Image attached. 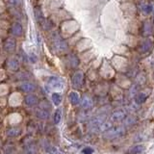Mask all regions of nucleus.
Returning a JSON list of instances; mask_svg holds the SVG:
<instances>
[{
  "mask_svg": "<svg viewBox=\"0 0 154 154\" xmlns=\"http://www.w3.org/2000/svg\"><path fill=\"white\" fill-rule=\"evenodd\" d=\"M52 43H53V47H54L58 52H64L67 49V43L66 42L64 38L56 32L52 34Z\"/></svg>",
  "mask_w": 154,
  "mask_h": 154,
  "instance_id": "f257e3e1",
  "label": "nucleus"
},
{
  "mask_svg": "<svg viewBox=\"0 0 154 154\" xmlns=\"http://www.w3.org/2000/svg\"><path fill=\"white\" fill-rule=\"evenodd\" d=\"M124 134V128L122 126H117V127H111L108 130H106L103 138L105 140H114L119 136Z\"/></svg>",
  "mask_w": 154,
  "mask_h": 154,
  "instance_id": "f03ea898",
  "label": "nucleus"
},
{
  "mask_svg": "<svg viewBox=\"0 0 154 154\" xmlns=\"http://www.w3.org/2000/svg\"><path fill=\"white\" fill-rule=\"evenodd\" d=\"M16 46H17V42L14 38H8L4 41L3 42V49L4 51H6L7 53H12L16 50Z\"/></svg>",
  "mask_w": 154,
  "mask_h": 154,
  "instance_id": "7ed1b4c3",
  "label": "nucleus"
},
{
  "mask_svg": "<svg viewBox=\"0 0 154 154\" xmlns=\"http://www.w3.org/2000/svg\"><path fill=\"white\" fill-rule=\"evenodd\" d=\"M83 79H84V74L82 71H76L72 76V86L74 88H80L83 84Z\"/></svg>",
  "mask_w": 154,
  "mask_h": 154,
  "instance_id": "20e7f679",
  "label": "nucleus"
},
{
  "mask_svg": "<svg viewBox=\"0 0 154 154\" xmlns=\"http://www.w3.org/2000/svg\"><path fill=\"white\" fill-rule=\"evenodd\" d=\"M152 48V42L149 40V38H146L143 42H141V45L139 46V51L142 53V54H146L149 51L151 50Z\"/></svg>",
  "mask_w": 154,
  "mask_h": 154,
  "instance_id": "39448f33",
  "label": "nucleus"
},
{
  "mask_svg": "<svg viewBox=\"0 0 154 154\" xmlns=\"http://www.w3.org/2000/svg\"><path fill=\"white\" fill-rule=\"evenodd\" d=\"M48 85H49L51 88H55V89L63 88V82L61 81L60 78H58V77H50V78L48 79Z\"/></svg>",
  "mask_w": 154,
  "mask_h": 154,
  "instance_id": "423d86ee",
  "label": "nucleus"
},
{
  "mask_svg": "<svg viewBox=\"0 0 154 154\" xmlns=\"http://www.w3.org/2000/svg\"><path fill=\"white\" fill-rule=\"evenodd\" d=\"M24 102H25V104L27 106H29V107H33V106H35L38 104V97L36 95L34 94H28L25 96V98H24Z\"/></svg>",
  "mask_w": 154,
  "mask_h": 154,
  "instance_id": "0eeeda50",
  "label": "nucleus"
},
{
  "mask_svg": "<svg viewBox=\"0 0 154 154\" xmlns=\"http://www.w3.org/2000/svg\"><path fill=\"white\" fill-rule=\"evenodd\" d=\"M22 32H23V29L21 24H19L18 22L14 23L12 27H11V33L13 34L14 36L16 37H20L22 35Z\"/></svg>",
  "mask_w": 154,
  "mask_h": 154,
  "instance_id": "6e6552de",
  "label": "nucleus"
},
{
  "mask_svg": "<svg viewBox=\"0 0 154 154\" xmlns=\"http://www.w3.org/2000/svg\"><path fill=\"white\" fill-rule=\"evenodd\" d=\"M34 14H35V18L38 23H40V25L42 26L43 22H45L46 20V18L43 17V14L41 11V9L38 7H36L35 9H34Z\"/></svg>",
  "mask_w": 154,
  "mask_h": 154,
  "instance_id": "1a4fd4ad",
  "label": "nucleus"
},
{
  "mask_svg": "<svg viewBox=\"0 0 154 154\" xmlns=\"http://www.w3.org/2000/svg\"><path fill=\"white\" fill-rule=\"evenodd\" d=\"M152 33V26L148 21H144L142 26V35L143 37H148Z\"/></svg>",
  "mask_w": 154,
  "mask_h": 154,
  "instance_id": "9d476101",
  "label": "nucleus"
},
{
  "mask_svg": "<svg viewBox=\"0 0 154 154\" xmlns=\"http://www.w3.org/2000/svg\"><path fill=\"white\" fill-rule=\"evenodd\" d=\"M81 107L83 109H90L93 107L94 102H93V99H91L90 96L88 95H85L83 99L81 100Z\"/></svg>",
  "mask_w": 154,
  "mask_h": 154,
  "instance_id": "9b49d317",
  "label": "nucleus"
},
{
  "mask_svg": "<svg viewBox=\"0 0 154 154\" xmlns=\"http://www.w3.org/2000/svg\"><path fill=\"white\" fill-rule=\"evenodd\" d=\"M7 66L13 71H16L19 69V63L16 58H10L7 61Z\"/></svg>",
  "mask_w": 154,
  "mask_h": 154,
  "instance_id": "f8f14e48",
  "label": "nucleus"
},
{
  "mask_svg": "<svg viewBox=\"0 0 154 154\" xmlns=\"http://www.w3.org/2000/svg\"><path fill=\"white\" fill-rule=\"evenodd\" d=\"M21 91H25V93H33L36 90V86L31 82H24L20 86Z\"/></svg>",
  "mask_w": 154,
  "mask_h": 154,
  "instance_id": "ddd939ff",
  "label": "nucleus"
},
{
  "mask_svg": "<svg viewBox=\"0 0 154 154\" xmlns=\"http://www.w3.org/2000/svg\"><path fill=\"white\" fill-rule=\"evenodd\" d=\"M69 99L72 105H77L80 103V96L79 94L76 93V91H71L69 94Z\"/></svg>",
  "mask_w": 154,
  "mask_h": 154,
  "instance_id": "4468645a",
  "label": "nucleus"
},
{
  "mask_svg": "<svg viewBox=\"0 0 154 154\" xmlns=\"http://www.w3.org/2000/svg\"><path fill=\"white\" fill-rule=\"evenodd\" d=\"M140 10H141L143 14H147L152 12L153 7H152V5L148 4V3H141L140 4Z\"/></svg>",
  "mask_w": 154,
  "mask_h": 154,
  "instance_id": "2eb2a0df",
  "label": "nucleus"
},
{
  "mask_svg": "<svg viewBox=\"0 0 154 154\" xmlns=\"http://www.w3.org/2000/svg\"><path fill=\"white\" fill-rule=\"evenodd\" d=\"M35 114H36V117L38 118V119H48V117H49V114H48L47 111L43 110V109L36 110Z\"/></svg>",
  "mask_w": 154,
  "mask_h": 154,
  "instance_id": "dca6fc26",
  "label": "nucleus"
},
{
  "mask_svg": "<svg viewBox=\"0 0 154 154\" xmlns=\"http://www.w3.org/2000/svg\"><path fill=\"white\" fill-rule=\"evenodd\" d=\"M21 130L20 128L18 127H13V128H10L8 131H7V136L10 138H14V137H17L20 134Z\"/></svg>",
  "mask_w": 154,
  "mask_h": 154,
  "instance_id": "f3484780",
  "label": "nucleus"
},
{
  "mask_svg": "<svg viewBox=\"0 0 154 154\" xmlns=\"http://www.w3.org/2000/svg\"><path fill=\"white\" fill-rule=\"evenodd\" d=\"M143 150H144V146L143 144H137V146L130 148L129 153L130 154H141V153H143Z\"/></svg>",
  "mask_w": 154,
  "mask_h": 154,
  "instance_id": "a211bd4d",
  "label": "nucleus"
},
{
  "mask_svg": "<svg viewBox=\"0 0 154 154\" xmlns=\"http://www.w3.org/2000/svg\"><path fill=\"white\" fill-rule=\"evenodd\" d=\"M125 117V113L123 111H117L112 115V120L114 122H119V120L123 119Z\"/></svg>",
  "mask_w": 154,
  "mask_h": 154,
  "instance_id": "6ab92c4d",
  "label": "nucleus"
},
{
  "mask_svg": "<svg viewBox=\"0 0 154 154\" xmlns=\"http://www.w3.org/2000/svg\"><path fill=\"white\" fill-rule=\"evenodd\" d=\"M24 152L25 154H36L37 153V147L35 144L29 143L24 147Z\"/></svg>",
  "mask_w": 154,
  "mask_h": 154,
  "instance_id": "aec40b11",
  "label": "nucleus"
},
{
  "mask_svg": "<svg viewBox=\"0 0 154 154\" xmlns=\"http://www.w3.org/2000/svg\"><path fill=\"white\" fill-rule=\"evenodd\" d=\"M146 99H147V94H143V93H139L136 95V97H135V100H136V102L138 104H143V103H144L146 101Z\"/></svg>",
  "mask_w": 154,
  "mask_h": 154,
  "instance_id": "412c9836",
  "label": "nucleus"
},
{
  "mask_svg": "<svg viewBox=\"0 0 154 154\" xmlns=\"http://www.w3.org/2000/svg\"><path fill=\"white\" fill-rule=\"evenodd\" d=\"M104 120L105 119L103 117H98V118H95L94 119L91 120V126H94V127H99L100 125H102L104 123Z\"/></svg>",
  "mask_w": 154,
  "mask_h": 154,
  "instance_id": "4be33fe9",
  "label": "nucleus"
},
{
  "mask_svg": "<svg viewBox=\"0 0 154 154\" xmlns=\"http://www.w3.org/2000/svg\"><path fill=\"white\" fill-rule=\"evenodd\" d=\"M52 100H53V102H54L55 105H59L61 103V100H62V97H61L60 94L53 93L52 94Z\"/></svg>",
  "mask_w": 154,
  "mask_h": 154,
  "instance_id": "5701e85b",
  "label": "nucleus"
},
{
  "mask_svg": "<svg viewBox=\"0 0 154 154\" xmlns=\"http://www.w3.org/2000/svg\"><path fill=\"white\" fill-rule=\"evenodd\" d=\"M69 62H70V64H71V66H77L79 65V60H78V58H77L76 56L74 55H70L69 57Z\"/></svg>",
  "mask_w": 154,
  "mask_h": 154,
  "instance_id": "b1692460",
  "label": "nucleus"
},
{
  "mask_svg": "<svg viewBox=\"0 0 154 154\" xmlns=\"http://www.w3.org/2000/svg\"><path fill=\"white\" fill-rule=\"evenodd\" d=\"M62 119V113H61V110H57L55 114H54V123L58 124L60 122V120Z\"/></svg>",
  "mask_w": 154,
  "mask_h": 154,
  "instance_id": "393cba45",
  "label": "nucleus"
},
{
  "mask_svg": "<svg viewBox=\"0 0 154 154\" xmlns=\"http://www.w3.org/2000/svg\"><path fill=\"white\" fill-rule=\"evenodd\" d=\"M45 150L47 151L48 154H62L60 151H59V149L54 147V146H49V147H47L45 148Z\"/></svg>",
  "mask_w": 154,
  "mask_h": 154,
  "instance_id": "a878e982",
  "label": "nucleus"
},
{
  "mask_svg": "<svg viewBox=\"0 0 154 154\" xmlns=\"http://www.w3.org/2000/svg\"><path fill=\"white\" fill-rule=\"evenodd\" d=\"M82 152H83L84 154H91L94 152V149L91 148V147H85L83 150H82Z\"/></svg>",
  "mask_w": 154,
  "mask_h": 154,
  "instance_id": "bb28decb",
  "label": "nucleus"
},
{
  "mask_svg": "<svg viewBox=\"0 0 154 154\" xmlns=\"http://www.w3.org/2000/svg\"><path fill=\"white\" fill-rule=\"evenodd\" d=\"M8 1H9V3L11 4L12 6H14V7L18 6L19 3H20V1H19V0H8Z\"/></svg>",
  "mask_w": 154,
  "mask_h": 154,
  "instance_id": "cd10ccee",
  "label": "nucleus"
}]
</instances>
